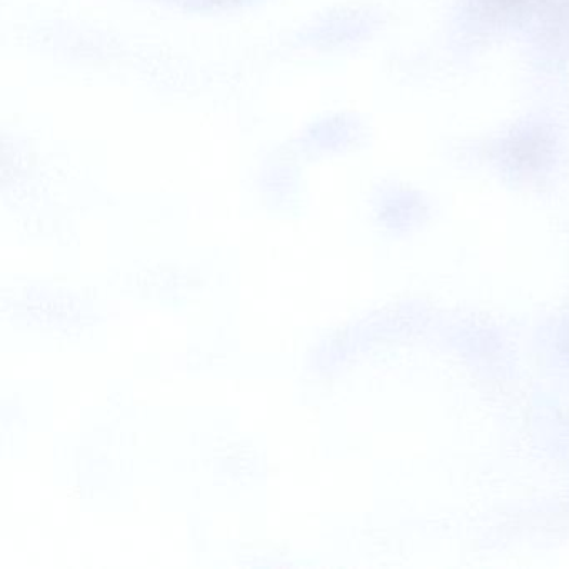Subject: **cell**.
I'll return each mask as SVG.
<instances>
[{
	"label": "cell",
	"mask_w": 569,
	"mask_h": 569,
	"mask_svg": "<svg viewBox=\"0 0 569 569\" xmlns=\"http://www.w3.org/2000/svg\"><path fill=\"white\" fill-rule=\"evenodd\" d=\"M172 4L186 6V8H226V6L241 4L242 0H169Z\"/></svg>",
	"instance_id": "1"
}]
</instances>
